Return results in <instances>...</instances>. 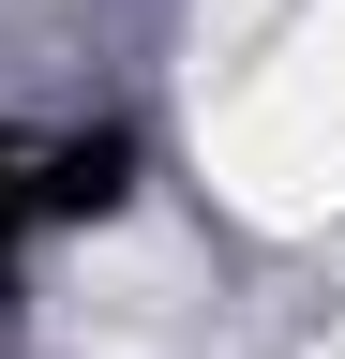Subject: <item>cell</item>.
Instances as JSON below:
<instances>
[{
  "label": "cell",
  "mask_w": 345,
  "mask_h": 359,
  "mask_svg": "<svg viewBox=\"0 0 345 359\" xmlns=\"http://www.w3.org/2000/svg\"><path fill=\"white\" fill-rule=\"evenodd\" d=\"M30 240H46V210H30V120H0V285H15Z\"/></svg>",
  "instance_id": "7a4b0ae2"
},
{
  "label": "cell",
  "mask_w": 345,
  "mask_h": 359,
  "mask_svg": "<svg viewBox=\"0 0 345 359\" xmlns=\"http://www.w3.org/2000/svg\"><path fill=\"white\" fill-rule=\"evenodd\" d=\"M136 120H60L30 135V210H46V240H75V224H120L136 210Z\"/></svg>",
  "instance_id": "6da1fadb"
}]
</instances>
